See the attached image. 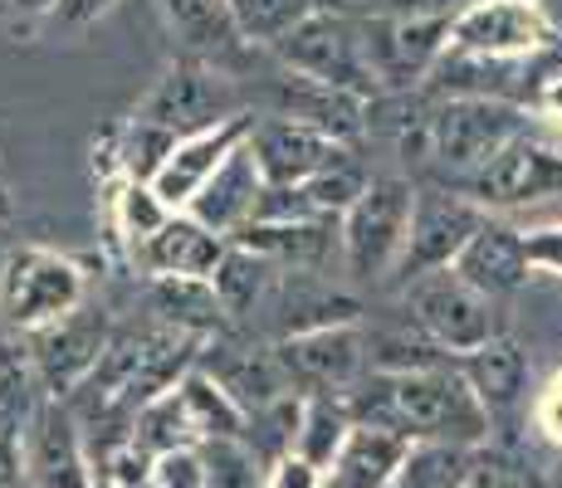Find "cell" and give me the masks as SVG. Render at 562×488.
Wrapping results in <instances>:
<instances>
[{
  "label": "cell",
  "instance_id": "obj_1",
  "mask_svg": "<svg viewBox=\"0 0 562 488\" xmlns=\"http://www.w3.org/2000/svg\"><path fill=\"white\" fill-rule=\"evenodd\" d=\"M342 400L352 410V425L396 430L411 444L440 440V444L480 450L490 440V406L464 382L460 362L436 366V372H411V376L367 372Z\"/></svg>",
  "mask_w": 562,
  "mask_h": 488
},
{
  "label": "cell",
  "instance_id": "obj_2",
  "mask_svg": "<svg viewBox=\"0 0 562 488\" xmlns=\"http://www.w3.org/2000/svg\"><path fill=\"white\" fill-rule=\"evenodd\" d=\"M524 137L518 103L494 98H436L420 117V127L406 137V151H416L430 171H440V186H464L474 171H484L509 143Z\"/></svg>",
  "mask_w": 562,
  "mask_h": 488
},
{
  "label": "cell",
  "instance_id": "obj_3",
  "mask_svg": "<svg viewBox=\"0 0 562 488\" xmlns=\"http://www.w3.org/2000/svg\"><path fill=\"white\" fill-rule=\"evenodd\" d=\"M83 303H89V274L79 259L59 254V249L20 245L0 264V318L20 338L69 318Z\"/></svg>",
  "mask_w": 562,
  "mask_h": 488
},
{
  "label": "cell",
  "instance_id": "obj_4",
  "mask_svg": "<svg viewBox=\"0 0 562 488\" xmlns=\"http://www.w3.org/2000/svg\"><path fill=\"white\" fill-rule=\"evenodd\" d=\"M274 59L284 64V73L313 79V83H323V89L367 98V103L382 98L372 54H367V25L362 20H338V15H323L318 10V15H308L289 39H279Z\"/></svg>",
  "mask_w": 562,
  "mask_h": 488
},
{
  "label": "cell",
  "instance_id": "obj_5",
  "mask_svg": "<svg viewBox=\"0 0 562 488\" xmlns=\"http://www.w3.org/2000/svg\"><path fill=\"white\" fill-rule=\"evenodd\" d=\"M411 205H416V181L406 177H367V191L358 195L338 225L342 240V264L362 284H382L396 274L411 230Z\"/></svg>",
  "mask_w": 562,
  "mask_h": 488
},
{
  "label": "cell",
  "instance_id": "obj_6",
  "mask_svg": "<svg viewBox=\"0 0 562 488\" xmlns=\"http://www.w3.org/2000/svg\"><path fill=\"white\" fill-rule=\"evenodd\" d=\"M235 113H250L240 103V89L231 83V73L211 69V64H196V59H171L161 69V79L147 89V98L137 103V117L157 123L161 133L181 137H196L205 127L225 123Z\"/></svg>",
  "mask_w": 562,
  "mask_h": 488
},
{
  "label": "cell",
  "instance_id": "obj_7",
  "mask_svg": "<svg viewBox=\"0 0 562 488\" xmlns=\"http://www.w3.org/2000/svg\"><path fill=\"white\" fill-rule=\"evenodd\" d=\"M406 318L416 322L436 347H446L450 356H470L484 342L499 338V318H494V298H484L480 288H470L456 269L426 274L402 293Z\"/></svg>",
  "mask_w": 562,
  "mask_h": 488
},
{
  "label": "cell",
  "instance_id": "obj_8",
  "mask_svg": "<svg viewBox=\"0 0 562 488\" xmlns=\"http://www.w3.org/2000/svg\"><path fill=\"white\" fill-rule=\"evenodd\" d=\"M490 220V211L460 195L456 186H416V205H411V230H406V249L396 279L416 284L426 274L440 269H456V259L464 254V245L480 235V225Z\"/></svg>",
  "mask_w": 562,
  "mask_h": 488
},
{
  "label": "cell",
  "instance_id": "obj_9",
  "mask_svg": "<svg viewBox=\"0 0 562 488\" xmlns=\"http://www.w3.org/2000/svg\"><path fill=\"white\" fill-rule=\"evenodd\" d=\"M113 318H108L103 303H83L74 308L69 318L49 322V328L30 332V356H35V372H40V386H45L49 400H69L74 390L89 382L99 372V362L113 347Z\"/></svg>",
  "mask_w": 562,
  "mask_h": 488
},
{
  "label": "cell",
  "instance_id": "obj_10",
  "mask_svg": "<svg viewBox=\"0 0 562 488\" xmlns=\"http://www.w3.org/2000/svg\"><path fill=\"white\" fill-rule=\"evenodd\" d=\"M279 366L299 396H348L352 386L372 372L362 322H338V328H313L299 338L274 342Z\"/></svg>",
  "mask_w": 562,
  "mask_h": 488
},
{
  "label": "cell",
  "instance_id": "obj_11",
  "mask_svg": "<svg viewBox=\"0 0 562 488\" xmlns=\"http://www.w3.org/2000/svg\"><path fill=\"white\" fill-rule=\"evenodd\" d=\"M196 366L245 416H255V410L274 406V400H284V396H299V390L289 386L284 366H279L274 342H259L240 328H225V332H215V338H205Z\"/></svg>",
  "mask_w": 562,
  "mask_h": 488
},
{
  "label": "cell",
  "instance_id": "obj_12",
  "mask_svg": "<svg viewBox=\"0 0 562 488\" xmlns=\"http://www.w3.org/2000/svg\"><path fill=\"white\" fill-rule=\"evenodd\" d=\"M558 39L538 0H470L450 20V49L484 59H533Z\"/></svg>",
  "mask_w": 562,
  "mask_h": 488
},
{
  "label": "cell",
  "instance_id": "obj_13",
  "mask_svg": "<svg viewBox=\"0 0 562 488\" xmlns=\"http://www.w3.org/2000/svg\"><path fill=\"white\" fill-rule=\"evenodd\" d=\"M250 151L265 171V186H304V181L323 177L333 167H348L352 143L342 137H328L308 123H294V117H259L250 133Z\"/></svg>",
  "mask_w": 562,
  "mask_h": 488
},
{
  "label": "cell",
  "instance_id": "obj_14",
  "mask_svg": "<svg viewBox=\"0 0 562 488\" xmlns=\"http://www.w3.org/2000/svg\"><path fill=\"white\" fill-rule=\"evenodd\" d=\"M456 191L470 195L480 211H509V205L548 201V195H562V151L543 147L538 137L524 133Z\"/></svg>",
  "mask_w": 562,
  "mask_h": 488
},
{
  "label": "cell",
  "instance_id": "obj_15",
  "mask_svg": "<svg viewBox=\"0 0 562 488\" xmlns=\"http://www.w3.org/2000/svg\"><path fill=\"white\" fill-rule=\"evenodd\" d=\"M20 454H25L30 488H93V479H99L93 474V454L83 444V430L64 400H45L40 406Z\"/></svg>",
  "mask_w": 562,
  "mask_h": 488
},
{
  "label": "cell",
  "instance_id": "obj_16",
  "mask_svg": "<svg viewBox=\"0 0 562 488\" xmlns=\"http://www.w3.org/2000/svg\"><path fill=\"white\" fill-rule=\"evenodd\" d=\"M255 123H259L255 113H235V117H225V123L196 133V137H181V143L171 147L167 167H161L157 181H153V191L161 195V205H167V211H187L191 195H196L205 181L225 167V157H231L240 143H250Z\"/></svg>",
  "mask_w": 562,
  "mask_h": 488
},
{
  "label": "cell",
  "instance_id": "obj_17",
  "mask_svg": "<svg viewBox=\"0 0 562 488\" xmlns=\"http://www.w3.org/2000/svg\"><path fill=\"white\" fill-rule=\"evenodd\" d=\"M259 201H265V171H259L250 143H240L231 157H225V167L191 195L187 215L201 220L205 230H215L221 240H235V235L255 220Z\"/></svg>",
  "mask_w": 562,
  "mask_h": 488
},
{
  "label": "cell",
  "instance_id": "obj_18",
  "mask_svg": "<svg viewBox=\"0 0 562 488\" xmlns=\"http://www.w3.org/2000/svg\"><path fill=\"white\" fill-rule=\"evenodd\" d=\"M231 245L269 259L279 274H323L342 254L338 225L328 220H250Z\"/></svg>",
  "mask_w": 562,
  "mask_h": 488
},
{
  "label": "cell",
  "instance_id": "obj_19",
  "mask_svg": "<svg viewBox=\"0 0 562 488\" xmlns=\"http://www.w3.org/2000/svg\"><path fill=\"white\" fill-rule=\"evenodd\" d=\"M456 274L464 279L470 288H480L484 298H504V293H518L533 274L528 264V245H524V230L504 220H484L480 235L464 245V254L456 259Z\"/></svg>",
  "mask_w": 562,
  "mask_h": 488
},
{
  "label": "cell",
  "instance_id": "obj_20",
  "mask_svg": "<svg viewBox=\"0 0 562 488\" xmlns=\"http://www.w3.org/2000/svg\"><path fill=\"white\" fill-rule=\"evenodd\" d=\"M161 20H167L171 39H177V59H196L225 73V64L240 49H250L240 39L225 0H161Z\"/></svg>",
  "mask_w": 562,
  "mask_h": 488
},
{
  "label": "cell",
  "instance_id": "obj_21",
  "mask_svg": "<svg viewBox=\"0 0 562 488\" xmlns=\"http://www.w3.org/2000/svg\"><path fill=\"white\" fill-rule=\"evenodd\" d=\"M225 249H231V240L205 230L187 211H177L153 240L143 245V264L153 279H215Z\"/></svg>",
  "mask_w": 562,
  "mask_h": 488
},
{
  "label": "cell",
  "instance_id": "obj_22",
  "mask_svg": "<svg viewBox=\"0 0 562 488\" xmlns=\"http://www.w3.org/2000/svg\"><path fill=\"white\" fill-rule=\"evenodd\" d=\"M274 117H294V123H308L328 137H352L367 127V98L338 93V89H323L313 79H299V73H284L274 93Z\"/></svg>",
  "mask_w": 562,
  "mask_h": 488
},
{
  "label": "cell",
  "instance_id": "obj_23",
  "mask_svg": "<svg viewBox=\"0 0 562 488\" xmlns=\"http://www.w3.org/2000/svg\"><path fill=\"white\" fill-rule=\"evenodd\" d=\"M45 400L49 396H45V386H40L30 342L20 338V332L0 328V440L20 450Z\"/></svg>",
  "mask_w": 562,
  "mask_h": 488
},
{
  "label": "cell",
  "instance_id": "obj_24",
  "mask_svg": "<svg viewBox=\"0 0 562 488\" xmlns=\"http://www.w3.org/2000/svg\"><path fill=\"white\" fill-rule=\"evenodd\" d=\"M147 308H153L157 328L191 332V338H201V342L231 328L211 279H153V284H147Z\"/></svg>",
  "mask_w": 562,
  "mask_h": 488
},
{
  "label": "cell",
  "instance_id": "obj_25",
  "mask_svg": "<svg viewBox=\"0 0 562 488\" xmlns=\"http://www.w3.org/2000/svg\"><path fill=\"white\" fill-rule=\"evenodd\" d=\"M411 454V440L382 425H352L342 444L338 464H333V484L342 488H392Z\"/></svg>",
  "mask_w": 562,
  "mask_h": 488
},
{
  "label": "cell",
  "instance_id": "obj_26",
  "mask_svg": "<svg viewBox=\"0 0 562 488\" xmlns=\"http://www.w3.org/2000/svg\"><path fill=\"white\" fill-rule=\"evenodd\" d=\"M274 284H279V269L269 264V259L250 254L245 245L225 249L221 269H215V279H211L215 298H221L225 322H250L255 313H265V303H269V293H274Z\"/></svg>",
  "mask_w": 562,
  "mask_h": 488
},
{
  "label": "cell",
  "instance_id": "obj_27",
  "mask_svg": "<svg viewBox=\"0 0 562 488\" xmlns=\"http://www.w3.org/2000/svg\"><path fill=\"white\" fill-rule=\"evenodd\" d=\"M460 372H464V382L474 386V396L490 406V416L494 410H509L518 396H524V382H528V356H524V347H518L514 338H494V342H484L480 352H470V356H460Z\"/></svg>",
  "mask_w": 562,
  "mask_h": 488
},
{
  "label": "cell",
  "instance_id": "obj_28",
  "mask_svg": "<svg viewBox=\"0 0 562 488\" xmlns=\"http://www.w3.org/2000/svg\"><path fill=\"white\" fill-rule=\"evenodd\" d=\"M133 444L147 454V459H161V454H177V450H201L196 420H191L187 400H181V386L161 390V396H153L147 406H137Z\"/></svg>",
  "mask_w": 562,
  "mask_h": 488
},
{
  "label": "cell",
  "instance_id": "obj_29",
  "mask_svg": "<svg viewBox=\"0 0 562 488\" xmlns=\"http://www.w3.org/2000/svg\"><path fill=\"white\" fill-rule=\"evenodd\" d=\"M352 435V410L342 396H304L299 410V435H294V454L313 469H328L338 464L342 444Z\"/></svg>",
  "mask_w": 562,
  "mask_h": 488
},
{
  "label": "cell",
  "instance_id": "obj_30",
  "mask_svg": "<svg viewBox=\"0 0 562 488\" xmlns=\"http://www.w3.org/2000/svg\"><path fill=\"white\" fill-rule=\"evenodd\" d=\"M231 20L240 30L245 45L274 49L279 39H289L308 15H318V0H225Z\"/></svg>",
  "mask_w": 562,
  "mask_h": 488
},
{
  "label": "cell",
  "instance_id": "obj_31",
  "mask_svg": "<svg viewBox=\"0 0 562 488\" xmlns=\"http://www.w3.org/2000/svg\"><path fill=\"white\" fill-rule=\"evenodd\" d=\"M181 400H187L191 420H196L201 444H211V440H240L245 435V410L235 406V400L225 396V390L215 386L211 376L201 372V366H191V372L181 376Z\"/></svg>",
  "mask_w": 562,
  "mask_h": 488
},
{
  "label": "cell",
  "instance_id": "obj_32",
  "mask_svg": "<svg viewBox=\"0 0 562 488\" xmlns=\"http://www.w3.org/2000/svg\"><path fill=\"white\" fill-rule=\"evenodd\" d=\"M171 147H177V137L161 133L157 123H147V117H137V113L113 133V161H117V171H123V181H147V186H153L157 171L167 167Z\"/></svg>",
  "mask_w": 562,
  "mask_h": 488
},
{
  "label": "cell",
  "instance_id": "obj_33",
  "mask_svg": "<svg viewBox=\"0 0 562 488\" xmlns=\"http://www.w3.org/2000/svg\"><path fill=\"white\" fill-rule=\"evenodd\" d=\"M470 459H474V450H464V444L420 440V444H411L392 488H460L464 474H470Z\"/></svg>",
  "mask_w": 562,
  "mask_h": 488
},
{
  "label": "cell",
  "instance_id": "obj_34",
  "mask_svg": "<svg viewBox=\"0 0 562 488\" xmlns=\"http://www.w3.org/2000/svg\"><path fill=\"white\" fill-rule=\"evenodd\" d=\"M113 215H117V235H123V240L143 254V245L153 240V235L177 211H167V205H161V195L147 186V181H123L117 195H113Z\"/></svg>",
  "mask_w": 562,
  "mask_h": 488
},
{
  "label": "cell",
  "instance_id": "obj_35",
  "mask_svg": "<svg viewBox=\"0 0 562 488\" xmlns=\"http://www.w3.org/2000/svg\"><path fill=\"white\" fill-rule=\"evenodd\" d=\"M205 464V488H265V464L255 459V450L245 440H211L201 444Z\"/></svg>",
  "mask_w": 562,
  "mask_h": 488
},
{
  "label": "cell",
  "instance_id": "obj_36",
  "mask_svg": "<svg viewBox=\"0 0 562 488\" xmlns=\"http://www.w3.org/2000/svg\"><path fill=\"white\" fill-rule=\"evenodd\" d=\"M460 488H538L533 474L524 469L509 454H494V450H474L470 474H464Z\"/></svg>",
  "mask_w": 562,
  "mask_h": 488
},
{
  "label": "cell",
  "instance_id": "obj_37",
  "mask_svg": "<svg viewBox=\"0 0 562 488\" xmlns=\"http://www.w3.org/2000/svg\"><path fill=\"white\" fill-rule=\"evenodd\" d=\"M147 488H205L201 450H177V454L153 459V479H147Z\"/></svg>",
  "mask_w": 562,
  "mask_h": 488
},
{
  "label": "cell",
  "instance_id": "obj_38",
  "mask_svg": "<svg viewBox=\"0 0 562 488\" xmlns=\"http://www.w3.org/2000/svg\"><path fill=\"white\" fill-rule=\"evenodd\" d=\"M528 264L548 269V274H562V225H543V230H528Z\"/></svg>",
  "mask_w": 562,
  "mask_h": 488
},
{
  "label": "cell",
  "instance_id": "obj_39",
  "mask_svg": "<svg viewBox=\"0 0 562 488\" xmlns=\"http://www.w3.org/2000/svg\"><path fill=\"white\" fill-rule=\"evenodd\" d=\"M113 5L117 0H59L49 20L54 25H64V30H83V25H93V20H103Z\"/></svg>",
  "mask_w": 562,
  "mask_h": 488
},
{
  "label": "cell",
  "instance_id": "obj_40",
  "mask_svg": "<svg viewBox=\"0 0 562 488\" xmlns=\"http://www.w3.org/2000/svg\"><path fill=\"white\" fill-rule=\"evenodd\" d=\"M265 488H323V479H318L313 464H304L299 454H289V459H279L274 469H269Z\"/></svg>",
  "mask_w": 562,
  "mask_h": 488
},
{
  "label": "cell",
  "instance_id": "obj_41",
  "mask_svg": "<svg viewBox=\"0 0 562 488\" xmlns=\"http://www.w3.org/2000/svg\"><path fill=\"white\" fill-rule=\"evenodd\" d=\"M318 10L338 20H386L392 0H318Z\"/></svg>",
  "mask_w": 562,
  "mask_h": 488
},
{
  "label": "cell",
  "instance_id": "obj_42",
  "mask_svg": "<svg viewBox=\"0 0 562 488\" xmlns=\"http://www.w3.org/2000/svg\"><path fill=\"white\" fill-rule=\"evenodd\" d=\"M0 488H20V450L0 440Z\"/></svg>",
  "mask_w": 562,
  "mask_h": 488
},
{
  "label": "cell",
  "instance_id": "obj_43",
  "mask_svg": "<svg viewBox=\"0 0 562 488\" xmlns=\"http://www.w3.org/2000/svg\"><path fill=\"white\" fill-rule=\"evenodd\" d=\"M20 10H25V15H54V5H59V0H15Z\"/></svg>",
  "mask_w": 562,
  "mask_h": 488
},
{
  "label": "cell",
  "instance_id": "obj_44",
  "mask_svg": "<svg viewBox=\"0 0 562 488\" xmlns=\"http://www.w3.org/2000/svg\"><path fill=\"white\" fill-rule=\"evenodd\" d=\"M538 10H543V15H548V25H553L558 35H562V0H538Z\"/></svg>",
  "mask_w": 562,
  "mask_h": 488
},
{
  "label": "cell",
  "instance_id": "obj_45",
  "mask_svg": "<svg viewBox=\"0 0 562 488\" xmlns=\"http://www.w3.org/2000/svg\"><path fill=\"white\" fill-rule=\"evenodd\" d=\"M543 98H548V103H558V107H562V79L548 83V93H543Z\"/></svg>",
  "mask_w": 562,
  "mask_h": 488
},
{
  "label": "cell",
  "instance_id": "obj_46",
  "mask_svg": "<svg viewBox=\"0 0 562 488\" xmlns=\"http://www.w3.org/2000/svg\"><path fill=\"white\" fill-rule=\"evenodd\" d=\"M0 220H5V191H0Z\"/></svg>",
  "mask_w": 562,
  "mask_h": 488
},
{
  "label": "cell",
  "instance_id": "obj_47",
  "mask_svg": "<svg viewBox=\"0 0 562 488\" xmlns=\"http://www.w3.org/2000/svg\"><path fill=\"white\" fill-rule=\"evenodd\" d=\"M323 488H342V484H323Z\"/></svg>",
  "mask_w": 562,
  "mask_h": 488
}]
</instances>
